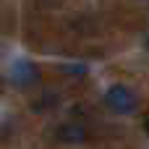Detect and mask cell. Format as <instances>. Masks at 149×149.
Segmentation results:
<instances>
[{"label":"cell","instance_id":"4","mask_svg":"<svg viewBox=\"0 0 149 149\" xmlns=\"http://www.w3.org/2000/svg\"><path fill=\"white\" fill-rule=\"evenodd\" d=\"M60 71L63 73H76V76H86V65L84 63H68V65H60Z\"/></svg>","mask_w":149,"mask_h":149},{"label":"cell","instance_id":"2","mask_svg":"<svg viewBox=\"0 0 149 149\" xmlns=\"http://www.w3.org/2000/svg\"><path fill=\"white\" fill-rule=\"evenodd\" d=\"M8 79H10V84H13L16 89H31V86H37V84L42 81V71H39L37 63L21 58V60H16V63L10 65Z\"/></svg>","mask_w":149,"mask_h":149},{"label":"cell","instance_id":"1","mask_svg":"<svg viewBox=\"0 0 149 149\" xmlns=\"http://www.w3.org/2000/svg\"><path fill=\"white\" fill-rule=\"evenodd\" d=\"M102 102H105V107H107L110 113H115V115H134V113L139 110V97H136V92H134L131 86H126V84H113V86L105 92Z\"/></svg>","mask_w":149,"mask_h":149},{"label":"cell","instance_id":"3","mask_svg":"<svg viewBox=\"0 0 149 149\" xmlns=\"http://www.w3.org/2000/svg\"><path fill=\"white\" fill-rule=\"evenodd\" d=\"M55 139L60 144H86L89 141V128L84 123H79V120H68V123L58 126Z\"/></svg>","mask_w":149,"mask_h":149},{"label":"cell","instance_id":"5","mask_svg":"<svg viewBox=\"0 0 149 149\" xmlns=\"http://www.w3.org/2000/svg\"><path fill=\"white\" fill-rule=\"evenodd\" d=\"M144 131H147V136H149V115H147V120H144Z\"/></svg>","mask_w":149,"mask_h":149}]
</instances>
